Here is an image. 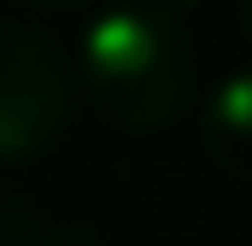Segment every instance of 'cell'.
Returning <instances> with one entry per match:
<instances>
[{"instance_id": "1", "label": "cell", "mask_w": 252, "mask_h": 246, "mask_svg": "<svg viewBox=\"0 0 252 246\" xmlns=\"http://www.w3.org/2000/svg\"><path fill=\"white\" fill-rule=\"evenodd\" d=\"M82 76L94 106L124 129H164L193 82V41L158 0L106 6L82 35Z\"/></svg>"}, {"instance_id": "6", "label": "cell", "mask_w": 252, "mask_h": 246, "mask_svg": "<svg viewBox=\"0 0 252 246\" xmlns=\"http://www.w3.org/2000/svg\"><path fill=\"white\" fill-rule=\"evenodd\" d=\"M164 6H199V0H164Z\"/></svg>"}, {"instance_id": "5", "label": "cell", "mask_w": 252, "mask_h": 246, "mask_svg": "<svg viewBox=\"0 0 252 246\" xmlns=\"http://www.w3.org/2000/svg\"><path fill=\"white\" fill-rule=\"evenodd\" d=\"M241 18H247V30H252V0H241Z\"/></svg>"}, {"instance_id": "2", "label": "cell", "mask_w": 252, "mask_h": 246, "mask_svg": "<svg viewBox=\"0 0 252 246\" xmlns=\"http://www.w3.org/2000/svg\"><path fill=\"white\" fill-rule=\"evenodd\" d=\"M70 112V70L30 24H0V158H30Z\"/></svg>"}, {"instance_id": "4", "label": "cell", "mask_w": 252, "mask_h": 246, "mask_svg": "<svg viewBox=\"0 0 252 246\" xmlns=\"http://www.w3.org/2000/svg\"><path fill=\"white\" fill-rule=\"evenodd\" d=\"M35 246H141V241L124 235V229H106V223H59V229H47Z\"/></svg>"}, {"instance_id": "3", "label": "cell", "mask_w": 252, "mask_h": 246, "mask_svg": "<svg viewBox=\"0 0 252 246\" xmlns=\"http://www.w3.org/2000/svg\"><path fill=\"white\" fill-rule=\"evenodd\" d=\"M199 147L223 176L252 182V70H235L211 94L205 123H199Z\"/></svg>"}]
</instances>
